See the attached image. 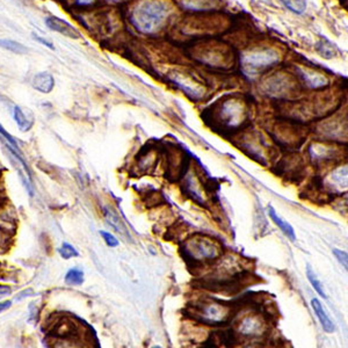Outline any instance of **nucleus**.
Instances as JSON below:
<instances>
[{
    "label": "nucleus",
    "mask_w": 348,
    "mask_h": 348,
    "mask_svg": "<svg viewBox=\"0 0 348 348\" xmlns=\"http://www.w3.org/2000/svg\"><path fill=\"white\" fill-rule=\"evenodd\" d=\"M79 6H91L96 3V0H76Z\"/></svg>",
    "instance_id": "b1692460"
},
{
    "label": "nucleus",
    "mask_w": 348,
    "mask_h": 348,
    "mask_svg": "<svg viewBox=\"0 0 348 348\" xmlns=\"http://www.w3.org/2000/svg\"><path fill=\"white\" fill-rule=\"evenodd\" d=\"M65 283L70 286H81L84 283V272L79 268H72L65 275Z\"/></svg>",
    "instance_id": "ddd939ff"
},
{
    "label": "nucleus",
    "mask_w": 348,
    "mask_h": 348,
    "mask_svg": "<svg viewBox=\"0 0 348 348\" xmlns=\"http://www.w3.org/2000/svg\"><path fill=\"white\" fill-rule=\"evenodd\" d=\"M100 235L102 236V238H104L105 243L108 245L109 247H118L120 245L119 239L115 237L114 235H111L110 232H107V231H100Z\"/></svg>",
    "instance_id": "6ab92c4d"
},
{
    "label": "nucleus",
    "mask_w": 348,
    "mask_h": 348,
    "mask_svg": "<svg viewBox=\"0 0 348 348\" xmlns=\"http://www.w3.org/2000/svg\"><path fill=\"white\" fill-rule=\"evenodd\" d=\"M307 276H308L309 282H310L311 286L313 287V289H315L323 298H328V295H326V291L324 289L323 283H321L319 279L317 277L316 273L313 272L310 266H308V267H307Z\"/></svg>",
    "instance_id": "f8f14e48"
},
{
    "label": "nucleus",
    "mask_w": 348,
    "mask_h": 348,
    "mask_svg": "<svg viewBox=\"0 0 348 348\" xmlns=\"http://www.w3.org/2000/svg\"><path fill=\"white\" fill-rule=\"evenodd\" d=\"M104 214H105V217H106V220H107V223L113 227V229L116 231V232H119L120 235H123V236H126L128 234V230L126 229V225L123 224V222L121 221V218H120L118 216V214H116L115 212H113V210L109 209V208H104Z\"/></svg>",
    "instance_id": "9d476101"
},
{
    "label": "nucleus",
    "mask_w": 348,
    "mask_h": 348,
    "mask_svg": "<svg viewBox=\"0 0 348 348\" xmlns=\"http://www.w3.org/2000/svg\"><path fill=\"white\" fill-rule=\"evenodd\" d=\"M14 120L21 131H28L33 127V120L26 115L20 107H14Z\"/></svg>",
    "instance_id": "9b49d317"
},
{
    "label": "nucleus",
    "mask_w": 348,
    "mask_h": 348,
    "mask_svg": "<svg viewBox=\"0 0 348 348\" xmlns=\"http://www.w3.org/2000/svg\"><path fill=\"white\" fill-rule=\"evenodd\" d=\"M268 214H269L270 218H272V221L279 227H280V230L287 236L288 238H289L290 240H293V242H294V240H296V234H295L294 227L291 226L287 221H285V220H283V218H281L280 216H279L277 213L275 212V209L273 207H269L268 208Z\"/></svg>",
    "instance_id": "1a4fd4ad"
},
{
    "label": "nucleus",
    "mask_w": 348,
    "mask_h": 348,
    "mask_svg": "<svg viewBox=\"0 0 348 348\" xmlns=\"http://www.w3.org/2000/svg\"><path fill=\"white\" fill-rule=\"evenodd\" d=\"M12 293V289L8 286H2L0 285V296L10 295Z\"/></svg>",
    "instance_id": "5701e85b"
},
{
    "label": "nucleus",
    "mask_w": 348,
    "mask_h": 348,
    "mask_svg": "<svg viewBox=\"0 0 348 348\" xmlns=\"http://www.w3.org/2000/svg\"><path fill=\"white\" fill-rule=\"evenodd\" d=\"M183 254L194 263H209L221 256V246L215 240L194 237L183 244Z\"/></svg>",
    "instance_id": "f03ea898"
},
{
    "label": "nucleus",
    "mask_w": 348,
    "mask_h": 348,
    "mask_svg": "<svg viewBox=\"0 0 348 348\" xmlns=\"http://www.w3.org/2000/svg\"><path fill=\"white\" fill-rule=\"evenodd\" d=\"M54 348H84L79 341L72 340V339H62L55 343Z\"/></svg>",
    "instance_id": "f3484780"
},
{
    "label": "nucleus",
    "mask_w": 348,
    "mask_h": 348,
    "mask_svg": "<svg viewBox=\"0 0 348 348\" xmlns=\"http://www.w3.org/2000/svg\"><path fill=\"white\" fill-rule=\"evenodd\" d=\"M170 7L165 3L148 0L137 6L131 14V22L144 34L157 32L169 15Z\"/></svg>",
    "instance_id": "f257e3e1"
},
{
    "label": "nucleus",
    "mask_w": 348,
    "mask_h": 348,
    "mask_svg": "<svg viewBox=\"0 0 348 348\" xmlns=\"http://www.w3.org/2000/svg\"><path fill=\"white\" fill-rule=\"evenodd\" d=\"M33 86L38 92L50 93L55 86V79L48 72H41L34 77Z\"/></svg>",
    "instance_id": "6e6552de"
},
{
    "label": "nucleus",
    "mask_w": 348,
    "mask_h": 348,
    "mask_svg": "<svg viewBox=\"0 0 348 348\" xmlns=\"http://www.w3.org/2000/svg\"><path fill=\"white\" fill-rule=\"evenodd\" d=\"M0 47L14 54L22 55L27 53V48L21 44V43L13 40H6V38H2V40H0Z\"/></svg>",
    "instance_id": "4468645a"
},
{
    "label": "nucleus",
    "mask_w": 348,
    "mask_h": 348,
    "mask_svg": "<svg viewBox=\"0 0 348 348\" xmlns=\"http://www.w3.org/2000/svg\"><path fill=\"white\" fill-rule=\"evenodd\" d=\"M45 24L51 31H55L59 34H63L64 36L71 37V38H79L80 33L77 29L71 26L65 20L59 19L57 16H49L45 19Z\"/></svg>",
    "instance_id": "423d86ee"
},
{
    "label": "nucleus",
    "mask_w": 348,
    "mask_h": 348,
    "mask_svg": "<svg viewBox=\"0 0 348 348\" xmlns=\"http://www.w3.org/2000/svg\"><path fill=\"white\" fill-rule=\"evenodd\" d=\"M12 307V300H5V302H0V313L8 310Z\"/></svg>",
    "instance_id": "4be33fe9"
},
{
    "label": "nucleus",
    "mask_w": 348,
    "mask_h": 348,
    "mask_svg": "<svg viewBox=\"0 0 348 348\" xmlns=\"http://www.w3.org/2000/svg\"><path fill=\"white\" fill-rule=\"evenodd\" d=\"M311 307L313 309V311H315L316 316L318 317V319H319L320 325L323 326L325 332H328V333L334 332V324L332 323V320L330 319L328 313H326V311L324 310V308H323V306H321L320 300L317 299V298H312L311 299Z\"/></svg>",
    "instance_id": "0eeeda50"
},
{
    "label": "nucleus",
    "mask_w": 348,
    "mask_h": 348,
    "mask_svg": "<svg viewBox=\"0 0 348 348\" xmlns=\"http://www.w3.org/2000/svg\"><path fill=\"white\" fill-rule=\"evenodd\" d=\"M34 38H35V40H37L38 42H41L42 44H44L45 47H48L49 49H51V50H54V49H55V48H54V45L51 44V43H50L49 41H47V40H44V38L40 37L38 35H36V34H34Z\"/></svg>",
    "instance_id": "412c9836"
},
{
    "label": "nucleus",
    "mask_w": 348,
    "mask_h": 348,
    "mask_svg": "<svg viewBox=\"0 0 348 348\" xmlns=\"http://www.w3.org/2000/svg\"><path fill=\"white\" fill-rule=\"evenodd\" d=\"M277 57L274 53L269 51H261V53H253L245 56L243 59V66L247 71H257L260 68L272 65Z\"/></svg>",
    "instance_id": "39448f33"
},
{
    "label": "nucleus",
    "mask_w": 348,
    "mask_h": 348,
    "mask_svg": "<svg viewBox=\"0 0 348 348\" xmlns=\"http://www.w3.org/2000/svg\"><path fill=\"white\" fill-rule=\"evenodd\" d=\"M152 348H161V347L160 346H153Z\"/></svg>",
    "instance_id": "a878e982"
},
{
    "label": "nucleus",
    "mask_w": 348,
    "mask_h": 348,
    "mask_svg": "<svg viewBox=\"0 0 348 348\" xmlns=\"http://www.w3.org/2000/svg\"><path fill=\"white\" fill-rule=\"evenodd\" d=\"M59 254H61L63 259L68 260V259H71V258L78 257L79 253L74 246H72L71 244L64 243L61 246V248H59Z\"/></svg>",
    "instance_id": "dca6fc26"
},
{
    "label": "nucleus",
    "mask_w": 348,
    "mask_h": 348,
    "mask_svg": "<svg viewBox=\"0 0 348 348\" xmlns=\"http://www.w3.org/2000/svg\"><path fill=\"white\" fill-rule=\"evenodd\" d=\"M31 291L32 290H27V291H24V294H26V293H31ZM20 295H22V294H20ZM28 296V295H27ZM25 297V295H22V296H20V297L18 298V299H21V298H24Z\"/></svg>",
    "instance_id": "393cba45"
},
{
    "label": "nucleus",
    "mask_w": 348,
    "mask_h": 348,
    "mask_svg": "<svg viewBox=\"0 0 348 348\" xmlns=\"http://www.w3.org/2000/svg\"><path fill=\"white\" fill-rule=\"evenodd\" d=\"M195 317L207 325H221L230 318V308L218 300H202L196 304Z\"/></svg>",
    "instance_id": "7ed1b4c3"
},
{
    "label": "nucleus",
    "mask_w": 348,
    "mask_h": 348,
    "mask_svg": "<svg viewBox=\"0 0 348 348\" xmlns=\"http://www.w3.org/2000/svg\"><path fill=\"white\" fill-rule=\"evenodd\" d=\"M288 10L296 13V14H302L307 8L306 0H280Z\"/></svg>",
    "instance_id": "2eb2a0df"
},
{
    "label": "nucleus",
    "mask_w": 348,
    "mask_h": 348,
    "mask_svg": "<svg viewBox=\"0 0 348 348\" xmlns=\"http://www.w3.org/2000/svg\"><path fill=\"white\" fill-rule=\"evenodd\" d=\"M266 325L264 320L256 315L244 316L237 323V332L245 338H256L264 333Z\"/></svg>",
    "instance_id": "20e7f679"
},
{
    "label": "nucleus",
    "mask_w": 348,
    "mask_h": 348,
    "mask_svg": "<svg viewBox=\"0 0 348 348\" xmlns=\"http://www.w3.org/2000/svg\"><path fill=\"white\" fill-rule=\"evenodd\" d=\"M333 254L339 261V264L348 272V253L342 250H339V248H333Z\"/></svg>",
    "instance_id": "a211bd4d"
},
{
    "label": "nucleus",
    "mask_w": 348,
    "mask_h": 348,
    "mask_svg": "<svg viewBox=\"0 0 348 348\" xmlns=\"http://www.w3.org/2000/svg\"><path fill=\"white\" fill-rule=\"evenodd\" d=\"M247 348H253V347H247Z\"/></svg>",
    "instance_id": "bb28decb"
},
{
    "label": "nucleus",
    "mask_w": 348,
    "mask_h": 348,
    "mask_svg": "<svg viewBox=\"0 0 348 348\" xmlns=\"http://www.w3.org/2000/svg\"><path fill=\"white\" fill-rule=\"evenodd\" d=\"M0 134H2L4 137H5V138H6L8 142H10L11 144L14 145V148H15L16 150H18V143H16L15 140H13V138H12V136H11L10 134H8V132L5 130V129L3 128L2 124H0Z\"/></svg>",
    "instance_id": "aec40b11"
}]
</instances>
